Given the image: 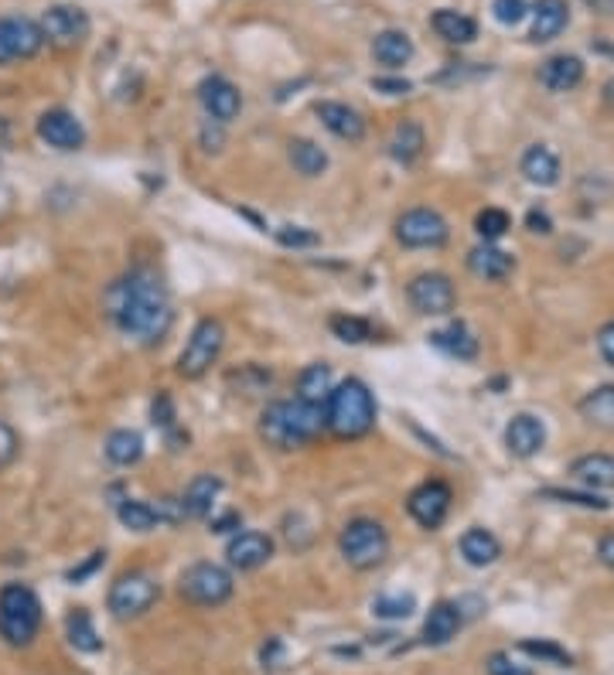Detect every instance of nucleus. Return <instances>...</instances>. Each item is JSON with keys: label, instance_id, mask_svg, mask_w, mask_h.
Instances as JSON below:
<instances>
[{"label": "nucleus", "instance_id": "nucleus-1", "mask_svg": "<svg viewBox=\"0 0 614 675\" xmlns=\"http://www.w3.org/2000/svg\"><path fill=\"white\" fill-rule=\"evenodd\" d=\"M106 314L116 328L140 345H157L171 331L174 311L164 280L154 270L140 266L106 290Z\"/></svg>", "mask_w": 614, "mask_h": 675}, {"label": "nucleus", "instance_id": "nucleus-2", "mask_svg": "<svg viewBox=\"0 0 614 675\" xmlns=\"http://www.w3.org/2000/svg\"><path fill=\"white\" fill-rule=\"evenodd\" d=\"M325 430V406H311L304 399H277L260 416V437L277 450H301Z\"/></svg>", "mask_w": 614, "mask_h": 675}, {"label": "nucleus", "instance_id": "nucleus-3", "mask_svg": "<svg viewBox=\"0 0 614 675\" xmlns=\"http://www.w3.org/2000/svg\"><path fill=\"white\" fill-rule=\"evenodd\" d=\"M376 427V399L362 379H345L325 403V430L338 440H359Z\"/></svg>", "mask_w": 614, "mask_h": 675}, {"label": "nucleus", "instance_id": "nucleus-4", "mask_svg": "<svg viewBox=\"0 0 614 675\" xmlns=\"http://www.w3.org/2000/svg\"><path fill=\"white\" fill-rule=\"evenodd\" d=\"M41 628V600L28 583H7L0 590V638L11 648H28Z\"/></svg>", "mask_w": 614, "mask_h": 675}, {"label": "nucleus", "instance_id": "nucleus-5", "mask_svg": "<svg viewBox=\"0 0 614 675\" xmlns=\"http://www.w3.org/2000/svg\"><path fill=\"white\" fill-rule=\"evenodd\" d=\"M338 553L352 570H376L389 556V532L376 519H352L338 536Z\"/></svg>", "mask_w": 614, "mask_h": 675}, {"label": "nucleus", "instance_id": "nucleus-6", "mask_svg": "<svg viewBox=\"0 0 614 675\" xmlns=\"http://www.w3.org/2000/svg\"><path fill=\"white\" fill-rule=\"evenodd\" d=\"M222 348H226V324L219 318H202L192 328V335H188L185 348H181L178 355V375L188 382L202 379V375L219 362Z\"/></svg>", "mask_w": 614, "mask_h": 675}, {"label": "nucleus", "instance_id": "nucleus-7", "mask_svg": "<svg viewBox=\"0 0 614 675\" xmlns=\"http://www.w3.org/2000/svg\"><path fill=\"white\" fill-rule=\"evenodd\" d=\"M157 597H161V583H157V577H151L147 570H130L113 580L106 607H110V614L116 621H134L151 611L157 604Z\"/></svg>", "mask_w": 614, "mask_h": 675}, {"label": "nucleus", "instance_id": "nucleus-8", "mask_svg": "<svg viewBox=\"0 0 614 675\" xmlns=\"http://www.w3.org/2000/svg\"><path fill=\"white\" fill-rule=\"evenodd\" d=\"M236 583L232 573L219 563H192L178 580V594L195 607H222L232 597Z\"/></svg>", "mask_w": 614, "mask_h": 675}, {"label": "nucleus", "instance_id": "nucleus-9", "mask_svg": "<svg viewBox=\"0 0 614 675\" xmlns=\"http://www.w3.org/2000/svg\"><path fill=\"white\" fill-rule=\"evenodd\" d=\"M406 300L423 318H444L458 304V290L447 273H417L406 283Z\"/></svg>", "mask_w": 614, "mask_h": 675}, {"label": "nucleus", "instance_id": "nucleus-10", "mask_svg": "<svg viewBox=\"0 0 614 675\" xmlns=\"http://www.w3.org/2000/svg\"><path fill=\"white\" fill-rule=\"evenodd\" d=\"M396 239L406 249H437L451 239V225L437 208H410L396 219Z\"/></svg>", "mask_w": 614, "mask_h": 675}, {"label": "nucleus", "instance_id": "nucleus-11", "mask_svg": "<svg viewBox=\"0 0 614 675\" xmlns=\"http://www.w3.org/2000/svg\"><path fill=\"white\" fill-rule=\"evenodd\" d=\"M451 502H454V491L447 481H423V485H417L406 495V512H410V519L420 525V529L434 532L441 529L447 512H451Z\"/></svg>", "mask_w": 614, "mask_h": 675}, {"label": "nucleus", "instance_id": "nucleus-12", "mask_svg": "<svg viewBox=\"0 0 614 675\" xmlns=\"http://www.w3.org/2000/svg\"><path fill=\"white\" fill-rule=\"evenodd\" d=\"M41 35L45 41H52L55 48H76L82 41L89 38V28H93V21H89V14L82 11L76 4H55L48 7L45 14H41Z\"/></svg>", "mask_w": 614, "mask_h": 675}, {"label": "nucleus", "instance_id": "nucleus-13", "mask_svg": "<svg viewBox=\"0 0 614 675\" xmlns=\"http://www.w3.org/2000/svg\"><path fill=\"white\" fill-rule=\"evenodd\" d=\"M41 45H45V35H41L38 21L21 18V14L0 18V65L35 58L41 52Z\"/></svg>", "mask_w": 614, "mask_h": 675}, {"label": "nucleus", "instance_id": "nucleus-14", "mask_svg": "<svg viewBox=\"0 0 614 675\" xmlns=\"http://www.w3.org/2000/svg\"><path fill=\"white\" fill-rule=\"evenodd\" d=\"M226 560L232 570H239V573L260 570V566H267L273 560V539L267 532H256V529L236 532L226 546Z\"/></svg>", "mask_w": 614, "mask_h": 675}, {"label": "nucleus", "instance_id": "nucleus-15", "mask_svg": "<svg viewBox=\"0 0 614 675\" xmlns=\"http://www.w3.org/2000/svg\"><path fill=\"white\" fill-rule=\"evenodd\" d=\"M198 103L205 106L209 120H215V123H232L239 113H243V96H239V89L232 86L229 79H222V75L202 79V86H198Z\"/></svg>", "mask_w": 614, "mask_h": 675}, {"label": "nucleus", "instance_id": "nucleus-16", "mask_svg": "<svg viewBox=\"0 0 614 675\" xmlns=\"http://www.w3.org/2000/svg\"><path fill=\"white\" fill-rule=\"evenodd\" d=\"M505 447H509L512 457H519V461H529V457H536L539 450L546 447V427L543 420L533 413H516L509 420V427H505Z\"/></svg>", "mask_w": 614, "mask_h": 675}, {"label": "nucleus", "instance_id": "nucleus-17", "mask_svg": "<svg viewBox=\"0 0 614 675\" xmlns=\"http://www.w3.org/2000/svg\"><path fill=\"white\" fill-rule=\"evenodd\" d=\"M38 137L55 150H79L86 144V130L69 110H48L38 120Z\"/></svg>", "mask_w": 614, "mask_h": 675}, {"label": "nucleus", "instance_id": "nucleus-18", "mask_svg": "<svg viewBox=\"0 0 614 675\" xmlns=\"http://www.w3.org/2000/svg\"><path fill=\"white\" fill-rule=\"evenodd\" d=\"M314 113H318L321 127L328 133H335L338 140H345V144H359L365 140V120L359 110H352L348 103H335V99H325V103L314 106Z\"/></svg>", "mask_w": 614, "mask_h": 675}, {"label": "nucleus", "instance_id": "nucleus-19", "mask_svg": "<svg viewBox=\"0 0 614 675\" xmlns=\"http://www.w3.org/2000/svg\"><path fill=\"white\" fill-rule=\"evenodd\" d=\"M464 624V611L461 604H451V600H441V604L430 607L427 621H423V645H434L441 648L451 638H458Z\"/></svg>", "mask_w": 614, "mask_h": 675}, {"label": "nucleus", "instance_id": "nucleus-20", "mask_svg": "<svg viewBox=\"0 0 614 675\" xmlns=\"http://www.w3.org/2000/svg\"><path fill=\"white\" fill-rule=\"evenodd\" d=\"M539 82L550 93H570L584 82V62L577 55H550L539 65Z\"/></svg>", "mask_w": 614, "mask_h": 675}, {"label": "nucleus", "instance_id": "nucleus-21", "mask_svg": "<svg viewBox=\"0 0 614 675\" xmlns=\"http://www.w3.org/2000/svg\"><path fill=\"white\" fill-rule=\"evenodd\" d=\"M219 491H222V481L215 478V474H195V478L188 481V488L181 491V498H178L185 519H209L215 498H219Z\"/></svg>", "mask_w": 614, "mask_h": 675}, {"label": "nucleus", "instance_id": "nucleus-22", "mask_svg": "<svg viewBox=\"0 0 614 675\" xmlns=\"http://www.w3.org/2000/svg\"><path fill=\"white\" fill-rule=\"evenodd\" d=\"M570 478L587 491H611L614 488V457L611 454H584L570 464Z\"/></svg>", "mask_w": 614, "mask_h": 675}, {"label": "nucleus", "instance_id": "nucleus-23", "mask_svg": "<svg viewBox=\"0 0 614 675\" xmlns=\"http://www.w3.org/2000/svg\"><path fill=\"white\" fill-rule=\"evenodd\" d=\"M468 270L475 273L478 280L499 283V280L509 277L512 270H516V260H512V256L505 253V249L495 246V243H485V246H478V249H471V253H468Z\"/></svg>", "mask_w": 614, "mask_h": 675}, {"label": "nucleus", "instance_id": "nucleus-24", "mask_svg": "<svg viewBox=\"0 0 614 675\" xmlns=\"http://www.w3.org/2000/svg\"><path fill=\"white\" fill-rule=\"evenodd\" d=\"M522 174H526L529 185H539V188H553L560 181V157L553 154L546 144H533L522 154Z\"/></svg>", "mask_w": 614, "mask_h": 675}, {"label": "nucleus", "instance_id": "nucleus-25", "mask_svg": "<svg viewBox=\"0 0 614 675\" xmlns=\"http://www.w3.org/2000/svg\"><path fill=\"white\" fill-rule=\"evenodd\" d=\"M567 24H570V4L567 0H539V4L533 7V31H529V38L543 45V41L557 38Z\"/></svg>", "mask_w": 614, "mask_h": 675}, {"label": "nucleus", "instance_id": "nucleus-26", "mask_svg": "<svg viewBox=\"0 0 614 675\" xmlns=\"http://www.w3.org/2000/svg\"><path fill=\"white\" fill-rule=\"evenodd\" d=\"M372 58H376L379 65H386V69H403L413 58V38L396 28L379 31V35L372 38Z\"/></svg>", "mask_w": 614, "mask_h": 675}, {"label": "nucleus", "instance_id": "nucleus-27", "mask_svg": "<svg viewBox=\"0 0 614 675\" xmlns=\"http://www.w3.org/2000/svg\"><path fill=\"white\" fill-rule=\"evenodd\" d=\"M389 157H393L396 164H413L423 157V147H427V133L417 120H403L396 123L393 137H389Z\"/></svg>", "mask_w": 614, "mask_h": 675}, {"label": "nucleus", "instance_id": "nucleus-28", "mask_svg": "<svg viewBox=\"0 0 614 675\" xmlns=\"http://www.w3.org/2000/svg\"><path fill=\"white\" fill-rule=\"evenodd\" d=\"M461 556L468 566H492L495 560L502 556V543L495 539V532L481 529V525H475V529H468L461 536Z\"/></svg>", "mask_w": 614, "mask_h": 675}, {"label": "nucleus", "instance_id": "nucleus-29", "mask_svg": "<svg viewBox=\"0 0 614 675\" xmlns=\"http://www.w3.org/2000/svg\"><path fill=\"white\" fill-rule=\"evenodd\" d=\"M430 345L441 348L444 355L458 358V362H471V358H478V338L471 335L461 321L447 324L444 331H434V335H430Z\"/></svg>", "mask_w": 614, "mask_h": 675}, {"label": "nucleus", "instance_id": "nucleus-30", "mask_svg": "<svg viewBox=\"0 0 614 675\" xmlns=\"http://www.w3.org/2000/svg\"><path fill=\"white\" fill-rule=\"evenodd\" d=\"M430 24H434L437 38H444L447 45H471V41L478 38V24L475 18H468V14L461 11H437L434 18H430Z\"/></svg>", "mask_w": 614, "mask_h": 675}, {"label": "nucleus", "instance_id": "nucleus-31", "mask_svg": "<svg viewBox=\"0 0 614 675\" xmlns=\"http://www.w3.org/2000/svg\"><path fill=\"white\" fill-rule=\"evenodd\" d=\"M331 389H335V379H331V369L321 362L307 365V369L297 375V399H304V403L311 406H325Z\"/></svg>", "mask_w": 614, "mask_h": 675}, {"label": "nucleus", "instance_id": "nucleus-32", "mask_svg": "<svg viewBox=\"0 0 614 675\" xmlns=\"http://www.w3.org/2000/svg\"><path fill=\"white\" fill-rule=\"evenodd\" d=\"M290 164H294L297 174H304V178H321V174L328 171V154L325 147H318L314 140H290V150H287Z\"/></svg>", "mask_w": 614, "mask_h": 675}, {"label": "nucleus", "instance_id": "nucleus-33", "mask_svg": "<svg viewBox=\"0 0 614 675\" xmlns=\"http://www.w3.org/2000/svg\"><path fill=\"white\" fill-rule=\"evenodd\" d=\"M106 457L116 468H130L144 457V437L137 430H113L106 437Z\"/></svg>", "mask_w": 614, "mask_h": 675}, {"label": "nucleus", "instance_id": "nucleus-34", "mask_svg": "<svg viewBox=\"0 0 614 675\" xmlns=\"http://www.w3.org/2000/svg\"><path fill=\"white\" fill-rule=\"evenodd\" d=\"M580 413L601 430H614V386H597L580 399Z\"/></svg>", "mask_w": 614, "mask_h": 675}, {"label": "nucleus", "instance_id": "nucleus-35", "mask_svg": "<svg viewBox=\"0 0 614 675\" xmlns=\"http://www.w3.org/2000/svg\"><path fill=\"white\" fill-rule=\"evenodd\" d=\"M116 519H120L123 529H130V532H151L161 525L157 508L147 502H137V498H123V502L116 505Z\"/></svg>", "mask_w": 614, "mask_h": 675}, {"label": "nucleus", "instance_id": "nucleus-36", "mask_svg": "<svg viewBox=\"0 0 614 675\" xmlns=\"http://www.w3.org/2000/svg\"><path fill=\"white\" fill-rule=\"evenodd\" d=\"M65 631H69V645L76 648V652H86V655H96L99 648H103V641L96 635V624L89 618V611H72L69 621H65Z\"/></svg>", "mask_w": 614, "mask_h": 675}, {"label": "nucleus", "instance_id": "nucleus-37", "mask_svg": "<svg viewBox=\"0 0 614 675\" xmlns=\"http://www.w3.org/2000/svg\"><path fill=\"white\" fill-rule=\"evenodd\" d=\"M328 328L331 335L345 341V345H365V341H372V324L365 318H355V314H331Z\"/></svg>", "mask_w": 614, "mask_h": 675}, {"label": "nucleus", "instance_id": "nucleus-38", "mask_svg": "<svg viewBox=\"0 0 614 675\" xmlns=\"http://www.w3.org/2000/svg\"><path fill=\"white\" fill-rule=\"evenodd\" d=\"M417 611V597L413 594H383L372 600V614L383 621H403Z\"/></svg>", "mask_w": 614, "mask_h": 675}, {"label": "nucleus", "instance_id": "nucleus-39", "mask_svg": "<svg viewBox=\"0 0 614 675\" xmlns=\"http://www.w3.org/2000/svg\"><path fill=\"white\" fill-rule=\"evenodd\" d=\"M512 229V219L505 208H481L478 219H475V232L485 243H495V239H502L505 232Z\"/></svg>", "mask_w": 614, "mask_h": 675}, {"label": "nucleus", "instance_id": "nucleus-40", "mask_svg": "<svg viewBox=\"0 0 614 675\" xmlns=\"http://www.w3.org/2000/svg\"><path fill=\"white\" fill-rule=\"evenodd\" d=\"M277 243L287 246V249H311V246L321 243V236L314 229H304V225H280Z\"/></svg>", "mask_w": 614, "mask_h": 675}, {"label": "nucleus", "instance_id": "nucleus-41", "mask_svg": "<svg viewBox=\"0 0 614 675\" xmlns=\"http://www.w3.org/2000/svg\"><path fill=\"white\" fill-rule=\"evenodd\" d=\"M519 652H526V655H533V658H543V662H550V665H570L574 658H570L563 648H557L553 641H533V638H526L519 645Z\"/></svg>", "mask_w": 614, "mask_h": 675}, {"label": "nucleus", "instance_id": "nucleus-42", "mask_svg": "<svg viewBox=\"0 0 614 675\" xmlns=\"http://www.w3.org/2000/svg\"><path fill=\"white\" fill-rule=\"evenodd\" d=\"M18 454H21V437H18V430H14L11 423L0 420V471L11 468V464L18 461Z\"/></svg>", "mask_w": 614, "mask_h": 675}, {"label": "nucleus", "instance_id": "nucleus-43", "mask_svg": "<svg viewBox=\"0 0 614 675\" xmlns=\"http://www.w3.org/2000/svg\"><path fill=\"white\" fill-rule=\"evenodd\" d=\"M492 14H495V21H499V24H509V28H516V24L529 14V7H526V0H495Z\"/></svg>", "mask_w": 614, "mask_h": 675}, {"label": "nucleus", "instance_id": "nucleus-44", "mask_svg": "<svg viewBox=\"0 0 614 675\" xmlns=\"http://www.w3.org/2000/svg\"><path fill=\"white\" fill-rule=\"evenodd\" d=\"M485 669H488V675H533L526 665H519L509 652H495L492 658H488Z\"/></svg>", "mask_w": 614, "mask_h": 675}, {"label": "nucleus", "instance_id": "nucleus-45", "mask_svg": "<svg viewBox=\"0 0 614 675\" xmlns=\"http://www.w3.org/2000/svg\"><path fill=\"white\" fill-rule=\"evenodd\" d=\"M546 498H557V502H570V505H580V508H608V502H601V498L594 495H577V491H560V488H546L543 491Z\"/></svg>", "mask_w": 614, "mask_h": 675}, {"label": "nucleus", "instance_id": "nucleus-46", "mask_svg": "<svg viewBox=\"0 0 614 675\" xmlns=\"http://www.w3.org/2000/svg\"><path fill=\"white\" fill-rule=\"evenodd\" d=\"M151 416H154V427H161V430H171L174 427V403H171L168 393H157L154 396Z\"/></svg>", "mask_w": 614, "mask_h": 675}, {"label": "nucleus", "instance_id": "nucleus-47", "mask_svg": "<svg viewBox=\"0 0 614 675\" xmlns=\"http://www.w3.org/2000/svg\"><path fill=\"white\" fill-rule=\"evenodd\" d=\"M222 127H226V123H215V120H205L202 123V147L209 150V154H219L222 150Z\"/></svg>", "mask_w": 614, "mask_h": 675}, {"label": "nucleus", "instance_id": "nucleus-48", "mask_svg": "<svg viewBox=\"0 0 614 675\" xmlns=\"http://www.w3.org/2000/svg\"><path fill=\"white\" fill-rule=\"evenodd\" d=\"M103 563H106V553H103V549H99V553H93V556H89L86 563H82V566H76V570H69V573H65V577H69L72 583H82V580L89 577V573H96V570H99V566H103Z\"/></svg>", "mask_w": 614, "mask_h": 675}, {"label": "nucleus", "instance_id": "nucleus-49", "mask_svg": "<svg viewBox=\"0 0 614 675\" xmlns=\"http://www.w3.org/2000/svg\"><path fill=\"white\" fill-rule=\"evenodd\" d=\"M597 352H601L604 362H608L611 369H614V321L604 324V328L597 331Z\"/></svg>", "mask_w": 614, "mask_h": 675}, {"label": "nucleus", "instance_id": "nucleus-50", "mask_svg": "<svg viewBox=\"0 0 614 675\" xmlns=\"http://www.w3.org/2000/svg\"><path fill=\"white\" fill-rule=\"evenodd\" d=\"M372 89L386 96H406L410 93V82L406 79H372Z\"/></svg>", "mask_w": 614, "mask_h": 675}, {"label": "nucleus", "instance_id": "nucleus-51", "mask_svg": "<svg viewBox=\"0 0 614 675\" xmlns=\"http://www.w3.org/2000/svg\"><path fill=\"white\" fill-rule=\"evenodd\" d=\"M526 222H529V229H533V232H543V236H546V232H553L550 215H546V212H539V208H533V212L526 215Z\"/></svg>", "mask_w": 614, "mask_h": 675}, {"label": "nucleus", "instance_id": "nucleus-52", "mask_svg": "<svg viewBox=\"0 0 614 675\" xmlns=\"http://www.w3.org/2000/svg\"><path fill=\"white\" fill-rule=\"evenodd\" d=\"M597 556H601L604 566H611V570H614V532L601 536V543H597Z\"/></svg>", "mask_w": 614, "mask_h": 675}, {"label": "nucleus", "instance_id": "nucleus-53", "mask_svg": "<svg viewBox=\"0 0 614 675\" xmlns=\"http://www.w3.org/2000/svg\"><path fill=\"white\" fill-rule=\"evenodd\" d=\"M239 525H243V515L226 512L222 519H212V532H229V529H239Z\"/></svg>", "mask_w": 614, "mask_h": 675}, {"label": "nucleus", "instance_id": "nucleus-54", "mask_svg": "<svg viewBox=\"0 0 614 675\" xmlns=\"http://www.w3.org/2000/svg\"><path fill=\"white\" fill-rule=\"evenodd\" d=\"M280 652H284V645H280L277 638H270V645H263V665H270V669H277V658H280Z\"/></svg>", "mask_w": 614, "mask_h": 675}, {"label": "nucleus", "instance_id": "nucleus-55", "mask_svg": "<svg viewBox=\"0 0 614 675\" xmlns=\"http://www.w3.org/2000/svg\"><path fill=\"white\" fill-rule=\"evenodd\" d=\"M604 99H608V103L614 106V79L608 82V86H604Z\"/></svg>", "mask_w": 614, "mask_h": 675}, {"label": "nucleus", "instance_id": "nucleus-56", "mask_svg": "<svg viewBox=\"0 0 614 675\" xmlns=\"http://www.w3.org/2000/svg\"><path fill=\"white\" fill-rule=\"evenodd\" d=\"M7 133H11V130H7V120H4V116H0V144H4V140H7Z\"/></svg>", "mask_w": 614, "mask_h": 675}]
</instances>
